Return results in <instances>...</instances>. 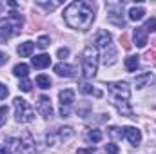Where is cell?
<instances>
[{"label":"cell","instance_id":"obj_24","mask_svg":"<svg viewBox=\"0 0 156 154\" xmlns=\"http://www.w3.org/2000/svg\"><path fill=\"white\" fill-rule=\"evenodd\" d=\"M87 138L93 142V143H98V142H102V138H104V134L98 131V129H91L89 132H87Z\"/></svg>","mask_w":156,"mask_h":154},{"label":"cell","instance_id":"obj_8","mask_svg":"<svg viewBox=\"0 0 156 154\" xmlns=\"http://www.w3.org/2000/svg\"><path fill=\"white\" fill-rule=\"evenodd\" d=\"M37 111H38L40 116H42V118H45V120L53 116V105H51L49 96H40L38 103H37Z\"/></svg>","mask_w":156,"mask_h":154},{"label":"cell","instance_id":"obj_3","mask_svg":"<svg viewBox=\"0 0 156 154\" xmlns=\"http://www.w3.org/2000/svg\"><path fill=\"white\" fill-rule=\"evenodd\" d=\"M98 62H100V56H98V51L94 47H85L83 53H82V73L85 78H94L96 76V71H98Z\"/></svg>","mask_w":156,"mask_h":154},{"label":"cell","instance_id":"obj_13","mask_svg":"<svg viewBox=\"0 0 156 154\" xmlns=\"http://www.w3.org/2000/svg\"><path fill=\"white\" fill-rule=\"evenodd\" d=\"M75 67L73 65H69V64H66V62H60V64H56L55 65V73L58 75V76H66V78H71L75 75Z\"/></svg>","mask_w":156,"mask_h":154},{"label":"cell","instance_id":"obj_10","mask_svg":"<svg viewBox=\"0 0 156 154\" xmlns=\"http://www.w3.org/2000/svg\"><path fill=\"white\" fill-rule=\"evenodd\" d=\"M16 154H35V142H33L31 134H26L18 142V151H16Z\"/></svg>","mask_w":156,"mask_h":154},{"label":"cell","instance_id":"obj_19","mask_svg":"<svg viewBox=\"0 0 156 154\" xmlns=\"http://www.w3.org/2000/svg\"><path fill=\"white\" fill-rule=\"evenodd\" d=\"M151 80H153L151 73H142V75H138V76L134 78V85H136V89H144Z\"/></svg>","mask_w":156,"mask_h":154},{"label":"cell","instance_id":"obj_28","mask_svg":"<svg viewBox=\"0 0 156 154\" xmlns=\"http://www.w3.org/2000/svg\"><path fill=\"white\" fill-rule=\"evenodd\" d=\"M38 5H42V7H45L47 11H53V9H56L58 5H60V2H42V0H38Z\"/></svg>","mask_w":156,"mask_h":154},{"label":"cell","instance_id":"obj_34","mask_svg":"<svg viewBox=\"0 0 156 154\" xmlns=\"http://www.w3.org/2000/svg\"><path fill=\"white\" fill-rule=\"evenodd\" d=\"M0 154H11V149L7 145H0Z\"/></svg>","mask_w":156,"mask_h":154},{"label":"cell","instance_id":"obj_17","mask_svg":"<svg viewBox=\"0 0 156 154\" xmlns=\"http://www.w3.org/2000/svg\"><path fill=\"white\" fill-rule=\"evenodd\" d=\"M33 51H35V44L33 42H24V44H20L18 45V49H16V53L20 54V56H31L33 54Z\"/></svg>","mask_w":156,"mask_h":154},{"label":"cell","instance_id":"obj_25","mask_svg":"<svg viewBox=\"0 0 156 154\" xmlns=\"http://www.w3.org/2000/svg\"><path fill=\"white\" fill-rule=\"evenodd\" d=\"M7 114H9V109H7V105H2L0 107V127L7 121Z\"/></svg>","mask_w":156,"mask_h":154},{"label":"cell","instance_id":"obj_9","mask_svg":"<svg viewBox=\"0 0 156 154\" xmlns=\"http://www.w3.org/2000/svg\"><path fill=\"white\" fill-rule=\"evenodd\" d=\"M111 45H113L111 35H109L107 31H100V33L96 35V38H94V45H93V47H94L96 51H98V49H100V51H105V49L111 47Z\"/></svg>","mask_w":156,"mask_h":154},{"label":"cell","instance_id":"obj_23","mask_svg":"<svg viewBox=\"0 0 156 154\" xmlns=\"http://www.w3.org/2000/svg\"><path fill=\"white\" fill-rule=\"evenodd\" d=\"M125 67H127L129 73L136 71V67H138V56H127L125 58Z\"/></svg>","mask_w":156,"mask_h":154},{"label":"cell","instance_id":"obj_15","mask_svg":"<svg viewBox=\"0 0 156 154\" xmlns=\"http://www.w3.org/2000/svg\"><path fill=\"white\" fill-rule=\"evenodd\" d=\"M31 65H33L35 69H44V67H49V65H51V58H49V54H45V53L37 54V56L31 60Z\"/></svg>","mask_w":156,"mask_h":154},{"label":"cell","instance_id":"obj_33","mask_svg":"<svg viewBox=\"0 0 156 154\" xmlns=\"http://www.w3.org/2000/svg\"><path fill=\"white\" fill-rule=\"evenodd\" d=\"M9 94V91H7V87L4 85V83H0V100H4L5 96Z\"/></svg>","mask_w":156,"mask_h":154},{"label":"cell","instance_id":"obj_27","mask_svg":"<svg viewBox=\"0 0 156 154\" xmlns=\"http://www.w3.org/2000/svg\"><path fill=\"white\" fill-rule=\"evenodd\" d=\"M109 134L113 136V138H116V140H120V138H123L125 134H123V131L120 129V127H111L109 129Z\"/></svg>","mask_w":156,"mask_h":154},{"label":"cell","instance_id":"obj_30","mask_svg":"<svg viewBox=\"0 0 156 154\" xmlns=\"http://www.w3.org/2000/svg\"><path fill=\"white\" fill-rule=\"evenodd\" d=\"M105 152L107 154H118L120 149H118V145H115V143H107V145H105Z\"/></svg>","mask_w":156,"mask_h":154},{"label":"cell","instance_id":"obj_21","mask_svg":"<svg viewBox=\"0 0 156 154\" xmlns=\"http://www.w3.org/2000/svg\"><path fill=\"white\" fill-rule=\"evenodd\" d=\"M80 93H83V94H94V96H102V93L100 91H96L91 83H82L80 85Z\"/></svg>","mask_w":156,"mask_h":154},{"label":"cell","instance_id":"obj_31","mask_svg":"<svg viewBox=\"0 0 156 154\" xmlns=\"http://www.w3.org/2000/svg\"><path fill=\"white\" fill-rule=\"evenodd\" d=\"M56 54H58V58H62V60H64V58H67V56H69V49H67V47H60Z\"/></svg>","mask_w":156,"mask_h":154},{"label":"cell","instance_id":"obj_18","mask_svg":"<svg viewBox=\"0 0 156 154\" xmlns=\"http://www.w3.org/2000/svg\"><path fill=\"white\" fill-rule=\"evenodd\" d=\"M145 16V9L142 7V5H134V7H131L129 9V20H133V22H138V20H142Z\"/></svg>","mask_w":156,"mask_h":154},{"label":"cell","instance_id":"obj_6","mask_svg":"<svg viewBox=\"0 0 156 154\" xmlns=\"http://www.w3.org/2000/svg\"><path fill=\"white\" fill-rule=\"evenodd\" d=\"M107 91L111 93L113 98H118V100H129L131 96V89L127 82H111L107 83Z\"/></svg>","mask_w":156,"mask_h":154},{"label":"cell","instance_id":"obj_14","mask_svg":"<svg viewBox=\"0 0 156 154\" xmlns=\"http://www.w3.org/2000/svg\"><path fill=\"white\" fill-rule=\"evenodd\" d=\"M133 38H134L136 47H145L147 45V31L144 27H136L134 33H133Z\"/></svg>","mask_w":156,"mask_h":154},{"label":"cell","instance_id":"obj_29","mask_svg":"<svg viewBox=\"0 0 156 154\" xmlns=\"http://www.w3.org/2000/svg\"><path fill=\"white\" fill-rule=\"evenodd\" d=\"M144 29H145L147 33H151V31H156V20H154V18H149V20L145 22Z\"/></svg>","mask_w":156,"mask_h":154},{"label":"cell","instance_id":"obj_7","mask_svg":"<svg viewBox=\"0 0 156 154\" xmlns=\"http://www.w3.org/2000/svg\"><path fill=\"white\" fill-rule=\"evenodd\" d=\"M75 136V131L71 129V127H60V129H56V132H51V134H47V145H55V143H58V142H67L69 138H73Z\"/></svg>","mask_w":156,"mask_h":154},{"label":"cell","instance_id":"obj_11","mask_svg":"<svg viewBox=\"0 0 156 154\" xmlns=\"http://www.w3.org/2000/svg\"><path fill=\"white\" fill-rule=\"evenodd\" d=\"M123 134H125V138L129 140V143L131 145H140V142H142V132L136 129V127H125L123 129Z\"/></svg>","mask_w":156,"mask_h":154},{"label":"cell","instance_id":"obj_22","mask_svg":"<svg viewBox=\"0 0 156 154\" xmlns=\"http://www.w3.org/2000/svg\"><path fill=\"white\" fill-rule=\"evenodd\" d=\"M37 85H38L40 89H49L51 87V78L47 76V75H38L37 76Z\"/></svg>","mask_w":156,"mask_h":154},{"label":"cell","instance_id":"obj_5","mask_svg":"<svg viewBox=\"0 0 156 154\" xmlns=\"http://www.w3.org/2000/svg\"><path fill=\"white\" fill-rule=\"evenodd\" d=\"M58 98H60V116L69 118L73 103H75V91L73 89H64V91H60Z\"/></svg>","mask_w":156,"mask_h":154},{"label":"cell","instance_id":"obj_20","mask_svg":"<svg viewBox=\"0 0 156 154\" xmlns=\"http://www.w3.org/2000/svg\"><path fill=\"white\" fill-rule=\"evenodd\" d=\"M27 73H29V67L26 65V64H18V65H15V69H13V75L18 78H24L27 76Z\"/></svg>","mask_w":156,"mask_h":154},{"label":"cell","instance_id":"obj_35","mask_svg":"<svg viewBox=\"0 0 156 154\" xmlns=\"http://www.w3.org/2000/svg\"><path fill=\"white\" fill-rule=\"evenodd\" d=\"M94 152V147H91V149H80L78 154H93Z\"/></svg>","mask_w":156,"mask_h":154},{"label":"cell","instance_id":"obj_2","mask_svg":"<svg viewBox=\"0 0 156 154\" xmlns=\"http://www.w3.org/2000/svg\"><path fill=\"white\" fill-rule=\"evenodd\" d=\"M24 26V18L18 13H9L5 18L0 20V42H5L11 37L18 35L22 31Z\"/></svg>","mask_w":156,"mask_h":154},{"label":"cell","instance_id":"obj_36","mask_svg":"<svg viewBox=\"0 0 156 154\" xmlns=\"http://www.w3.org/2000/svg\"><path fill=\"white\" fill-rule=\"evenodd\" d=\"M5 62H7V54H5V53H2V51H0V65H4V64H5Z\"/></svg>","mask_w":156,"mask_h":154},{"label":"cell","instance_id":"obj_16","mask_svg":"<svg viewBox=\"0 0 156 154\" xmlns=\"http://www.w3.org/2000/svg\"><path fill=\"white\" fill-rule=\"evenodd\" d=\"M102 62L105 64V65H113L115 62H116V49L111 45V47H107L105 51H102Z\"/></svg>","mask_w":156,"mask_h":154},{"label":"cell","instance_id":"obj_12","mask_svg":"<svg viewBox=\"0 0 156 154\" xmlns=\"http://www.w3.org/2000/svg\"><path fill=\"white\" fill-rule=\"evenodd\" d=\"M113 105L116 107V111L122 116L134 118V116H133V109H131V105H129V102H127V100H118V98H113Z\"/></svg>","mask_w":156,"mask_h":154},{"label":"cell","instance_id":"obj_4","mask_svg":"<svg viewBox=\"0 0 156 154\" xmlns=\"http://www.w3.org/2000/svg\"><path fill=\"white\" fill-rule=\"evenodd\" d=\"M13 107H15V116H16L18 123H29V121L35 120V109L24 98H15Z\"/></svg>","mask_w":156,"mask_h":154},{"label":"cell","instance_id":"obj_32","mask_svg":"<svg viewBox=\"0 0 156 154\" xmlns=\"http://www.w3.org/2000/svg\"><path fill=\"white\" fill-rule=\"evenodd\" d=\"M37 45H38L40 49H45V47L49 45V37H42V38L38 40V44H37Z\"/></svg>","mask_w":156,"mask_h":154},{"label":"cell","instance_id":"obj_26","mask_svg":"<svg viewBox=\"0 0 156 154\" xmlns=\"http://www.w3.org/2000/svg\"><path fill=\"white\" fill-rule=\"evenodd\" d=\"M31 87H33V83H31L27 78H24V80L20 82V85H18V89H20V91H24V93H29V91H31Z\"/></svg>","mask_w":156,"mask_h":154},{"label":"cell","instance_id":"obj_1","mask_svg":"<svg viewBox=\"0 0 156 154\" xmlns=\"http://www.w3.org/2000/svg\"><path fill=\"white\" fill-rule=\"evenodd\" d=\"M64 20L71 29L76 31H87L91 29L94 22V11L85 2H73L64 11Z\"/></svg>","mask_w":156,"mask_h":154}]
</instances>
